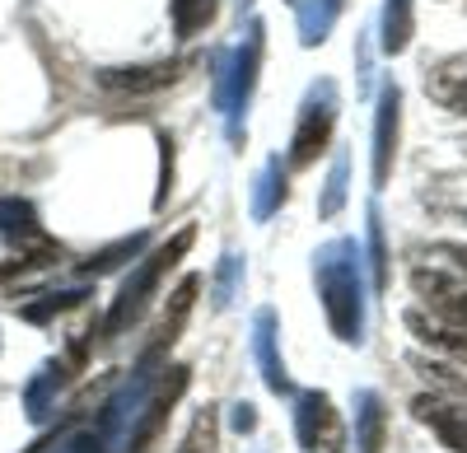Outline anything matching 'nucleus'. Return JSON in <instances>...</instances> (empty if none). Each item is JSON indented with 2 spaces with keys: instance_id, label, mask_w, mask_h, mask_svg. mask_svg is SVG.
<instances>
[{
  "instance_id": "nucleus-1",
  "label": "nucleus",
  "mask_w": 467,
  "mask_h": 453,
  "mask_svg": "<svg viewBox=\"0 0 467 453\" xmlns=\"http://www.w3.org/2000/svg\"><path fill=\"white\" fill-rule=\"evenodd\" d=\"M197 243V230H178L164 248H154L140 267L122 281V290H117V299H112V309H108V318H103V336H122L127 327H136L140 323V314L150 309V299L160 294V285H164V276L178 267V262L187 257V248Z\"/></svg>"
},
{
  "instance_id": "nucleus-2",
  "label": "nucleus",
  "mask_w": 467,
  "mask_h": 453,
  "mask_svg": "<svg viewBox=\"0 0 467 453\" xmlns=\"http://www.w3.org/2000/svg\"><path fill=\"white\" fill-rule=\"evenodd\" d=\"M411 290L431 309V318L467 327V272L444 267V262H420V267H411Z\"/></svg>"
},
{
  "instance_id": "nucleus-3",
  "label": "nucleus",
  "mask_w": 467,
  "mask_h": 453,
  "mask_svg": "<svg viewBox=\"0 0 467 453\" xmlns=\"http://www.w3.org/2000/svg\"><path fill=\"white\" fill-rule=\"evenodd\" d=\"M299 444L308 453H341L346 448V435H341V417H337V407L327 393H304L299 397Z\"/></svg>"
},
{
  "instance_id": "nucleus-4",
  "label": "nucleus",
  "mask_w": 467,
  "mask_h": 453,
  "mask_svg": "<svg viewBox=\"0 0 467 453\" xmlns=\"http://www.w3.org/2000/svg\"><path fill=\"white\" fill-rule=\"evenodd\" d=\"M411 411H416L420 426H431L440 435L444 448L467 453V402H458V397H416Z\"/></svg>"
},
{
  "instance_id": "nucleus-5",
  "label": "nucleus",
  "mask_w": 467,
  "mask_h": 453,
  "mask_svg": "<svg viewBox=\"0 0 467 453\" xmlns=\"http://www.w3.org/2000/svg\"><path fill=\"white\" fill-rule=\"evenodd\" d=\"M197 294H202V276H182V285L169 294V309H164L160 327H154L150 346H145V365L150 360H164V351H173V342H178V332H182L192 304H197Z\"/></svg>"
},
{
  "instance_id": "nucleus-6",
  "label": "nucleus",
  "mask_w": 467,
  "mask_h": 453,
  "mask_svg": "<svg viewBox=\"0 0 467 453\" xmlns=\"http://www.w3.org/2000/svg\"><path fill=\"white\" fill-rule=\"evenodd\" d=\"M182 61H154V66H122V70H99V85L112 94H154L178 85Z\"/></svg>"
},
{
  "instance_id": "nucleus-7",
  "label": "nucleus",
  "mask_w": 467,
  "mask_h": 453,
  "mask_svg": "<svg viewBox=\"0 0 467 453\" xmlns=\"http://www.w3.org/2000/svg\"><path fill=\"white\" fill-rule=\"evenodd\" d=\"M187 393V369L178 365V369H169V379L160 384V393L150 397V407H145V417L136 421V430H131V439H127V453H145V444L164 430V421H169V411H173V402Z\"/></svg>"
},
{
  "instance_id": "nucleus-8",
  "label": "nucleus",
  "mask_w": 467,
  "mask_h": 453,
  "mask_svg": "<svg viewBox=\"0 0 467 453\" xmlns=\"http://www.w3.org/2000/svg\"><path fill=\"white\" fill-rule=\"evenodd\" d=\"M332 122H337V112H332V103H308L304 108V122H299V131H295V145H290V164L295 169H304V164H314L318 155H323V145H327V136H332Z\"/></svg>"
},
{
  "instance_id": "nucleus-9",
  "label": "nucleus",
  "mask_w": 467,
  "mask_h": 453,
  "mask_svg": "<svg viewBox=\"0 0 467 453\" xmlns=\"http://www.w3.org/2000/svg\"><path fill=\"white\" fill-rule=\"evenodd\" d=\"M407 332L416 336L420 346L444 351L453 365H467V327H453V323H440V318H425L420 309H411V314H407Z\"/></svg>"
},
{
  "instance_id": "nucleus-10",
  "label": "nucleus",
  "mask_w": 467,
  "mask_h": 453,
  "mask_svg": "<svg viewBox=\"0 0 467 453\" xmlns=\"http://www.w3.org/2000/svg\"><path fill=\"white\" fill-rule=\"evenodd\" d=\"M398 89H383L379 103V136H374V182H388V169H393V145H398Z\"/></svg>"
},
{
  "instance_id": "nucleus-11",
  "label": "nucleus",
  "mask_w": 467,
  "mask_h": 453,
  "mask_svg": "<svg viewBox=\"0 0 467 453\" xmlns=\"http://www.w3.org/2000/svg\"><path fill=\"white\" fill-rule=\"evenodd\" d=\"M0 234H5L10 243H47L33 201H24V197H5V201H0Z\"/></svg>"
},
{
  "instance_id": "nucleus-12",
  "label": "nucleus",
  "mask_w": 467,
  "mask_h": 453,
  "mask_svg": "<svg viewBox=\"0 0 467 453\" xmlns=\"http://www.w3.org/2000/svg\"><path fill=\"white\" fill-rule=\"evenodd\" d=\"M169 15H173V33L178 37H197L202 28L215 24L220 0H169Z\"/></svg>"
},
{
  "instance_id": "nucleus-13",
  "label": "nucleus",
  "mask_w": 467,
  "mask_h": 453,
  "mask_svg": "<svg viewBox=\"0 0 467 453\" xmlns=\"http://www.w3.org/2000/svg\"><path fill=\"white\" fill-rule=\"evenodd\" d=\"M178 453H220V411H215L211 402L197 411V417H192V426H187Z\"/></svg>"
},
{
  "instance_id": "nucleus-14",
  "label": "nucleus",
  "mask_w": 467,
  "mask_h": 453,
  "mask_svg": "<svg viewBox=\"0 0 467 453\" xmlns=\"http://www.w3.org/2000/svg\"><path fill=\"white\" fill-rule=\"evenodd\" d=\"M145 239H150V234H131V239H117L112 248H99V252H94V257L85 262L80 272H85V276H103V272H112V267H117V262H122V257H136V252L145 248Z\"/></svg>"
},
{
  "instance_id": "nucleus-15",
  "label": "nucleus",
  "mask_w": 467,
  "mask_h": 453,
  "mask_svg": "<svg viewBox=\"0 0 467 453\" xmlns=\"http://www.w3.org/2000/svg\"><path fill=\"white\" fill-rule=\"evenodd\" d=\"M458 70L462 75H453V61L435 70V98L458 108V112H467V61H458Z\"/></svg>"
},
{
  "instance_id": "nucleus-16",
  "label": "nucleus",
  "mask_w": 467,
  "mask_h": 453,
  "mask_svg": "<svg viewBox=\"0 0 467 453\" xmlns=\"http://www.w3.org/2000/svg\"><path fill=\"white\" fill-rule=\"evenodd\" d=\"M360 453H383V402L374 393L360 397Z\"/></svg>"
},
{
  "instance_id": "nucleus-17",
  "label": "nucleus",
  "mask_w": 467,
  "mask_h": 453,
  "mask_svg": "<svg viewBox=\"0 0 467 453\" xmlns=\"http://www.w3.org/2000/svg\"><path fill=\"white\" fill-rule=\"evenodd\" d=\"M47 304H37V309H24V318L28 323H47L52 314H66V309H75L85 299V290H66V294H43Z\"/></svg>"
},
{
  "instance_id": "nucleus-18",
  "label": "nucleus",
  "mask_w": 467,
  "mask_h": 453,
  "mask_svg": "<svg viewBox=\"0 0 467 453\" xmlns=\"http://www.w3.org/2000/svg\"><path fill=\"white\" fill-rule=\"evenodd\" d=\"M160 149H164V178H160V206H164L169 187H173V140H169V136H160Z\"/></svg>"
},
{
  "instance_id": "nucleus-19",
  "label": "nucleus",
  "mask_w": 467,
  "mask_h": 453,
  "mask_svg": "<svg viewBox=\"0 0 467 453\" xmlns=\"http://www.w3.org/2000/svg\"><path fill=\"white\" fill-rule=\"evenodd\" d=\"M440 257H449L458 272H467V248H458V243H444V248H440Z\"/></svg>"
}]
</instances>
